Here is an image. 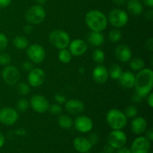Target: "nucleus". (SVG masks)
I'll return each instance as SVG.
<instances>
[{
	"instance_id": "nucleus-1",
	"label": "nucleus",
	"mask_w": 153,
	"mask_h": 153,
	"mask_svg": "<svg viewBox=\"0 0 153 153\" xmlns=\"http://www.w3.org/2000/svg\"><path fill=\"white\" fill-rule=\"evenodd\" d=\"M153 87V71L150 68H143L135 76V93L144 98L152 92Z\"/></svg>"
},
{
	"instance_id": "nucleus-2",
	"label": "nucleus",
	"mask_w": 153,
	"mask_h": 153,
	"mask_svg": "<svg viewBox=\"0 0 153 153\" xmlns=\"http://www.w3.org/2000/svg\"><path fill=\"white\" fill-rule=\"evenodd\" d=\"M85 23L93 31H102L108 24L107 16L98 10H91L85 15Z\"/></svg>"
},
{
	"instance_id": "nucleus-3",
	"label": "nucleus",
	"mask_w": 153,
	"mask_h": 153,
	"mask_svg": "<svg viewBox=\"0 0 153 153\" xmlns=\"http://www.w3.org/2000/svg\"><path fill=\"white\" fill-rule=\"evenodd\" d=\"M128 119L124 112L117 108H112L106 114V122L111 129L122 130L127 125Z\"/></svg>"
},
{
	"instance_id": "nucleus-4",
	"label": "nucleus",
	"mask_w": 153,
	"mask_h": 153,
	"mask_svg": "<svg viewBox=\"0 0 153 153\" xmlns=\"http://www.w3.org/2000/svg\"><path fill=\"white\" fill-rule=\"evenodd\" d=\"M49 40L51 44L58 49L68 47L70 41V36L67 31L63 30H54L49 34Z\"/></svg>"
},
{
	"instance_id": "nucleus-5",
	"label": "nucleus",
	"mask_w": 153,
	"mask_h": 153,
	"mask_svg": "<svg viewBox=\"0 0 153 153\" xmlns=\"http://www.w3.org/2000/svg\"><path fill=\"white\" fill-rule=\"evenodd\" d=\"M46 10L41 4H35L27 10L25 13V19L28 24L39 25L44 21L46 18Z\"/></svg>"
},
{
	"instance_id": "nucleus-6",
	"label": "nucleus",
	"mask_w": 153,
	"mask_h": 153,
	"mask_svg": "<svg viewBox=\"0 0 153 153\" xmlns=\"http://www.w3.org/2000/svg\"><path fill=\"white\" fill-rule=\"evenodd\" d=\"M107 19L108 22L115 28H121L128 23V15L122 9L114 8L109 12Z\"/></svg>"
},
{
	"instance_id": "nucleus-7",
	"label": "nucleus",
	"mask_w": 153,
	"mask_h": 153,
	"mask_svg": "<svg viewBox=\"0 0 153 153\" xmlns=\"http://www.w3.org/2000/svg\"><path fill=\"white\" fill-rule=\"evenodd\" d=\"M26 49L27 57L33 64H38L44 61L46 58V51L41 45H30Z\"/></svg>"
},
{
	"instance_id": "nucleus-8",
	"label": "nucleus",
	"mask_w": 153,
	"mask_h": 153,
	"mask_svg": "<svg viewBox=\"0 0 153 153\" xmlns=\"http://www.w3.org/2000/svg\"><path fill=\"white\" fill-rule=\"evenodd\" d=\"M1 76L7 85H14L19 82L20 79V72L16 67L7 65L3 68Z\"/></svg>"
},
{
	"instance_id": "nucleus-9",
	"label": "nucleus",
	"mask_w": 153,
	"mask_h": 153,
	"mask_svg": "<svg viewBox=\"0 0 153 153\" xmlns=\"http://www.w3.org/2000/svg\"><path fill=\"white\" fill-rule=\"evenodd\" d=\"M127 141L126 134L122 130H113L108 136V143L114 149H119L126 145Z\"/></svg>"
},
{
	"instance_id": "nucleus-10",
	"label": "nucleus",
	"mask_w": 153,
	"mask_h": 153,
	"mask_svg": "<svg viewBox=\"0 0 153 153\" xmlns=\"http://www.w3.org/2000/svg\"><path fill=\"white\" fill-rule=\"evenodd\" d=\"M19 114L13 108H4L0 110V123L7 126H13L17 122Z\"/></svg>"
},
{
	"instance_id": "nucleus-11",
	"label": "nucleus",
	"mask_w": 153,
	"mask_h": 153,
	"mask_svg": "<svg viewBox=\"0 0 153 153\" xmlns=\"http://www.w3.org/2000/svg\"><path fill=\"white\" fill-rule=\"evenodd\" d=\"M29 105L37 113L43 114L48 111L49 103L46 97L42 95L36 94L31 97L29 102Z\"/></svg>"
},
{
	"instance_id": "nucleus-12",
	"label": "nucleus",
	"mask_w": 153,
	"mask_h": 153,
	"mask_svg": "<svg viewBox=\"0 0 153 153\" xmlns=\"http://www.w3.org/2000/svg\"><path fill=\"white\" fill-rule=\"evenodd\" d=\"M46 79L45 72L41 68H33L30 72H28V82L30 86L33 88H37L43 85Z\"/></svg>"
},
{
	"instance_id": "nucleus-13",
	"label": "nucleus",
	"mask_w": 153,
	"mask_h": 153,
	"mask_svg": "<svg viewBox=\"0 0 153 153\" xmlns=\"http://www.w3.org/2000/svg\"><path fill=\"white\" fill-rule=\"evenodd\" d=\"M151 147V141L144 136H140L134 139L131 145V153H149Z\"/></svg>"
},
{
	"instance_id": "nucleus-14",
	"label": "nucleus",
	"mask_w": 153,
	"mask_h": 153,
	"mask_svg": "<svg viewBox=\"0 0 153 153\" xmlns=\"http://www.w3.org/2000/svg\"><path fill=\"white\" fill-rule=\"evenodd\" d=\"M73 126L79 132L88 133L93 129L94 123L89 117L85 115H79L73 121Z\"/></svg>"
},
{
	"instance_id": "nucleus-15",
	"label": "nucleus",
	"mask_w": 153,
	"mask_h": 153,
	"mask_svg": "<svg viewBox=\"0 0 153 153\" xmlns=\"http://www.w3.org/2000/svg\"><path fill=\"white\" fill-rule=\"evenodd\" d=\"M69 51L73 56H81L83 55L88 51V43L85 40L82 39H75L70 41L68 46Z\"/></svg>"
},
{
	"instance_id": "nucleus-16",
	"label": "nucleus",
	"mask_w": 153,
	"mask_h": 153,
	"mask_svg": "<svg viewBox=\"0 0 153 153\" xmlns=\"http://www.w3.org/2000/svg\"><path fill=\"white\" fill-rule=\"evenodd\" d=\"M65 108L70 114L79 115L85 111V105L80 100L72 99L66 101Z\"/></svg>"
},
{
	"instance_id": "nucleus-17",
	"label": "nucleus",
	"mask_w": 153,
	"mask_h": 153,
	"mask_svg": "<svg viewBox=\"0 0 153 153\" xmlns=\"http://www.w3.org/2000/svg\"><path fill=\"white\" fill-rule=\"evenodd\" d=\"M93 79L97 84L102 85L107 82L108 79V71L105 66L99 64L94 69L92 73Z\"/></svg>"
},
{
	"instance_id": "nucleus-18",
	"label": "nucleus",
	"mask_w": 153,
	"mask_h": 153,
	"mask_svg": "<svg viewBox=\"0 0 153 153\" xmlns=\"http://www.w3.org/2000/svg\"><path fill=\"white\" fill-rule=\"evenodd\" d=\"M114 54L116 58L122 63H127L132 57V52L131 49L126 45L121 44L115 48Z\"/></svg>"
},
{
	"instance_id": "nucleus-19",
	"label": "nucleus",
	"mask_w": 153,
	"mask_h": 153,
	"mask_svg": "<svg viewBox=\"0 0 153 153\" xmlns=\"http://www.w3.org/2000/svg\"><path fill=\"white\" fill-rule=\"evenodd\" d=\"M148 127L147 121L143 117H135L131 123V129L134 134L140 135L146 131Z\"/></svg>"
},
{
	"instance_id": "nucleus-20",
	"label": "nucleus",
	"mask_w": 153,
	"mask_h": 153,
	"mask_svg": "<svg viewBox=\"0 0 153 153\" xmlns=\"http://www.w3.org/2000/svg\"><path fill=\"white\" fill-rule=\"evenodd\" d=\"M73 147L80 153L88 152L93 147V145L88 138L85 137H78L73 140Z\"/></svg>"
},
{
	"instance_id": "nucleus-21",
	"label": "nucleus",
	"mask_w": 153,
	"mask_h": 153,
	"mask_svg": "<svg viewBox=\"0 0 153 153\" xmlns=\"http://www.w3.org/2000/svg\"><path fill=\"white\" fill-rule=\"evenodd\" d=\"M119 83L123 88L126 89H131L134 86V81H135V76L133 73L130 71L123 72L120 77L118 79Z\"/></svg>"
},
{
	"instance_id": "nucleus-22",
	"label": "nucleus",
	"mask_w": 153,
	"mask_h": 153,
	"mask_svg": "<svg viewBox=\"0 0 153 153\" xmlns=\"http://www.w3.org/2000/svg\"><path fill=\"white\" fill-rule=\"evenodd\" d=\"M127 10L133 16H140L143 10V4L140 0H128L126 1Z\"/></svg>"
},
{
	"instance_id": "nucleus-23",
	"label": "nucleus",
	"mask_w": 153,
	"mask_h": 153,
	"mask_svg": "<svg viewBox=\"0 0 153 153\" xmlns=\"http://www.w3.org/2000/svg\"><path fill=\"white\" fill-rule=\"evenodd\" d=\"M88 42L90 45L94 47H100L104 43L105 37L102 31H93L88 34Z\"/></svg>"
},
{
	"instance_id": "nucleus-24",
	"label": "nucleus",
	"mask_w": 153,
	"mask_h": 153,
	"mask_svg": "<svg viewBox=\"0 0 153 153\" xmlns=\"http://www.w3.org/2000/svg\"><path fill=\"white\" fill-rule=\"evenodd\" d=\"M58 124L62 128L68 129L73 126V121L68 115L61 114L58 118Z\"/></svg>"
},
{
	"instance_id": "nucleus-25",
	"label": "nucleus",
	"mask_w": 153,
	"mask_h": 153,
	"mask_svg": "<svg viewBox=\"0 0 153 153\" xmlns=\"http://www.w3.org/2000/svg\"><path fill=\"white\" fill-rule=\"evenodd\" d=\"M13 44L16 49H25L28 46V39L25 36H16L13 40Z\"/></svg>"
},
{
	"instance_id": "nucleus-26",
	"label": "nucleus",
	"mask_w": 153,
	"mask_h": 153,
	"mask_svg": "<svg viewBox=\"0 0 153 153\" xmlns=\"http://www.w3.org/2000/svg\"><path fill=\"white\" fill-rule=\"evenodd\" d=\"M129 67L133 71L138 72L144 68L145 62L140 58H131V60L129 61Z\"/></svg>"
},
{
	"instance_id": "nucleus-27",
	"label": "nucleus",
	"mask_w": 153,
	"mask_h": 153,
	"mask_svg": "<svg viewBox=\"0 0 153 153\" xmlns=\"http://www.w3.org/2000/svg\"><path fill=\"white\" fill-rule=\"evenodd\" d=\"M108 71V76L114 80H118L123 73L122 68L117 64H113L111 65Z\"/></svg>"
},
{
	"instance_id": "nucleus-28",
	"label": "nucleus",
	"mask_w": 153,
	"mask_h": 153,
	"mask_svg": "<svg viewBox=\"0 0 153 153\" xmlns=\"http://www.w3.org/2000/svg\"><path fill=\"white\" fill-rule=\"evenodd\" d=\"M72 54L70 53V52L69 51V49H60L59 52H58V59L63 64H68L72 60Z\"/></svg>"
},
{
	"instance_id": "nucleus-29",
	"label": "nucleus",
	"mask_w": 153,
	"mask_h": 153,
	"mask_svg": "<svg viewBox=\"0 0 153 153\" xmlns=\"http://www.w3.org/2000/svg\"><path fill=\"white\" fill-rule=\"evenodd\" d=\"M92 58L97 64H101L105 61V55L101 49H95L92 52Z\"/></svg>"
},
{
	"instance_id": "nucleus-30",
	"label": "nucleus",
	"mask_w": 153,
	"mask_h": 153,
	"mask_svg": "<svg viewBox=\"0 0 153 153\" xmlns=\"http://www.w3.org/2000/svg\"><path fill=\"white\" fill-rule=\"evenodd\" d=\"M122 38V32L119 28H114L109 32L108 40L111 43H118Z\"/></svg>"
},
{
	"instance_id": "nucleus-31",
	"label": "nucleus",
	"mask_w": 153,
	"mask_h": 153,
	"mask_svg": "<svg viewBox=\"0 0 153 153\" xmlns=\"http://www.w3.org/2000/svg\"><path fill=\"white\" fill-rule=\"evenodd\" d=\"M16 92L21 96H26L30 92V87L25 82H19L16 84Z\"/></svg>"
},
{
	"instance_id": "nucleus-32",
	"label": "nucleus",
	"mask_w": 153,
	"mask_h": 153,
	"mask_svg": "<svg viewBox=\"0 0 153 153\" xmlns=\"http://www.w3.org/2000/svg\"><path fill=\"white\" fill-rule=\"evenodd\" d=\"M29 102L26 99H19L16 102V111L19 112H25L29 108Z\"/></svg>"
},
{
	"instance_id": "nucleus-33",
	"label": "nucleus",
	"mask_w": 153,
	"mask_h": 153,
	"mask_svg": "<svg viewBox=\"0 0 153 153\" xmlns=\"http://www.w3.org/2000/svg\"><path fill=\"white\" fill-rule=\"evenodd\" d=\"M137 112H138V111H137V108L135 106L129 105L126 108L124 114H125L127 119H128V118L129 119H133V118H134L137 116Z\"/></svg>"
},
{
	"instance_id": "nucleus-34",
	"label": "nucleus",
	"mask_w": 153,
	"mask_h": 153,
	"mask_svg": "<svg viewBox=\"0 0 153 153\" xmlns=\"http://www.w3.org/2000/svg\"><path fill=\"white\" fill-rule=\"evenodd\" d=\"M62 107L60 105V104H58V103L49 105V108H48L49 113L53 115H60L62 113Z\"/></svg>"
},
{
	"instance_id": "nucleus-35",
	"label": "nucleus",
	"mask_w": 153,
	"mask_h": 153,
	"mask_svg": "<svg viewBox=\"0 0 153 153\" xmlns=\"http://www.w3.org/2000/svg\"><path fill=\"white\" fill-rule=\"evenodd\" d=\"M11 62V57L9 54L6 52H1L0 53V65L5 66L9 65Z\"/></svg>"
},
{
	"instance_id": "nucleus-36",
	"label": "nucleus",
	"mask_w": 153,
	"mask_h": 153,
	"mask_svg": "<svg viewBox=\"0 0 153 153\" xmlns=\"http://www.w3.org/2000/svg\"><path fill=\"white\" fill-rule=\"evenodd\" d=\"M8 40L4 33L0 32V52H2L7 48Z\"/></svg>"
},
{
	"instance_id": "nucleus-37",
	"label": "nucleus",
	"mask_w": 153,
	"mask_h": 153,
	"mask_svg": "<svg viewBox=\"0 0 153 153\" xmlns=\"http://www.w3.org/2000/svg\"><path fill=\"white\" fill-rule=\"evenodd\" d=\"M21 68L25 72H30L34 68V64L31 61H23L21 64Z\"/></svg>"
},
{
	"instance_id": "nucleus-38",
	"label": "nucleus",
	"mask_w": 153,
	"mask_h": 153,
	"mask_svg": "<svg viewBox=\"0 0 153 153\" xmlns=\"http://www.w3.org/2000/svg\"><path fill=\"white\" fill-rule=\"evenodd\" d=\"M88 140H89V141L91 142V144H92L93 146H94V145H96L99 142V140H100V137H99V135L97 134V133L93 132L89 135V138H88Z\"/></svg>"
},
{
	"instance_id": "nucleus-39",
	"label": "nucleus",
	"mask_w": 153,
	"mask_h": 153,
	"mask_svg": "<svg viewBox=\"0 0 153 153\" xmlns=\"http://www.w3.org/2000/svg\"><path fill=\"white\" fill-rule=\"evenodd\" d=\"M55 100L58 104H64L67 101V98L65 96L62 95V94H57L55 96Z\"/></svg>"
},
{
	"instance_id": "nucleus-40",
	"label": "nucleus",
	"mask_w": 153,
	"mask_h": 153,
	"mask_svg": "<svg viewBox=\"0 0 153 153\" xmlns=\"http://www.w3.org/2000/svg\"><path fill=\"white\" fill-rule=\"evenodd\" d=\"M145 48H146L147 50L152 52L153 50V38L152 37H149L145 42Z\"/></svg>"
},
{
	"instance_id": "nucleus-41",
	"label": "nucleus",
	"mask_w": 153,
	"mask_h": 153,
	"mask_svg": "<svg viewBox=\"0 0 153 153\" xmlns=\"http://www.w3.org/2000/svg\"><path fill=\"white\" fill-rule=\"evenodd\" d=\"M33 31H34V29H33L32 25H31V24H27L23 27V31L25 34H31L33 32Z\"/></svg>"
},
{
	"instance_id": "nucleus-42",
	"label": "nucleus",
	"mask_w": 153,
	"mask_h": 153,
	"mask_svg": "<svg viewBox=\"0 0 153 153\" xmlns=\"http://www.w3.org/2000/svg\"><path fill=\"white\" fill-rule=\"evenodd\" d=\"M147 104L149 106L150 108L153 107V94L152 92H151L150 94H148L147 96Z\"/></svg>"
},
{
	"instance_id": "nucleus-43",
	"label": "nucleus",
	"mask_w": 153,
	"mask_h": 153,
	"mask_svg": "<svg viewBox=\"0 0 153 153\" xmlns=\"http://www.w3.org/2000/svg\"><path fill=\"white\" fill-rule=\"evenodd\" d=\"M146 137L149 140V141H152L153 140V130L152 128H149L147 130L146 133Z\"/></svg>"
},
{
	"instance_id": "nucleus-44",
	"label": "nucleus",
	"mask_w": 153,
	"mask_h": 153,
	"mask_svg": "<svg viewBox=\"0 0 153 153\" xmlns=\"http://www.w3.org/2000/svg\"><path fill=\"white\" fill-rule=\"evenodd\" d=\"M11 2V0H0V8L6 7Z\"/></svg>"
},
{
	"instance_id": "nucleus-45",
	"label": "nucleus",
	"mask_w": 153,
	"mask_h": 153,
	"mask_svg": "<svg viewBox=\"0 0 153 153\" xmlns=\"http://www.w3.org/2000/svg\"><path fill=\"white\" fill-rule=\"evenodd\" d=\"M142 99L143 98L140 96H139L137 94H136V93H134V95L132 96V101L135 103H138L140 102H141Z\"/></svg>"
},
{
	"instance_id": "nucleus-46",
	"label": "nucleus",
	"mask_w": 153,
	"mask_h": 153,
	"mask_svg": "<svg viewBox=\"0 0 153 153\" xmlns=\"http://www.w3.org/2000/svg\"><path fill=\"white\" fill-rule=\"evenodd\" d=\"M117 153H131V150H130V149H128V148L123 146V147L117 149Z\"/></svg>"
},
{
	"instance_id": "nucleus-47",
	"label": "nucleus",
	"mask_w": 153,
	"mask_h": 153,
	"mask_svg": "<svg viewBox=\"0 0 153 153\" xmlns=\"http://www.w3.org/2000/svg\"><path fill=\"white\" fill-rule=\"evenodd\" d=\"M26 130L25 128H18L16 131V134H17L18 136H25L26 135Z\"/></svg>"
},
{
	"instance_id": "nucleus-48",
	"label": "nucleus",
	"mask_w": 153,
	"mask_h": 153,
	"mask_svg": "<svg viewBox=\"0 0 153 153\" xmlns=\"http://www.w3.org/2000/svg\"><path fill=\"white\" fill-rule=\"evenodd\" d=\"M114 149L112 146H111L110 145L108 144L107 146H104V152L105 153H114Z\"/></svg>"
},
{
	"instance_id": "nucleus-49",
	"label": "nucleus",
	"mask_w": 153,
	"mask_h": 153,
	"mask_svg": "<svg viewBox=\"0 0 153 153\" xmlns=\"http://www.w3.org/2000/svg\"><path fill=\"white\" fill-rule=\"evenodd\" d=\"M114 4H117V5H123L126 3V0H112Z\"/></svg>"
},
{
	"instance_id": "nucleus-50",
	"label": "nucleus",
	"mask_w": 153,
	"mask_h": 153,
	"mask_svg": "<svg viewBox=\"0 0 153 153\" xmlns=\"http://www.w3.org/2000/svg\"><path fill=\"white\" fill-rule=\"evenodd\" d=\"M143 2L146 7H153V0H143Z\"/></svg>"
},
{
	"instance_id": "nucleus-51",
	"label": "nucleus",
	"mask_w": 153,
	"mask_h": 153,
	"mask_svg": "<svg viewBox=\"0 0 153 153\" xmlns=\"http://www.w3.org/2000/svg\"><path fill=\"white\" fill-rule=\"evenodd\" d=\"M4 142H5L4 136L3 135V134H1V133L0 132V148H1L3 146H4Z\"/></svg>"
},
{
	"instance_id": "nucleus-52",
	"label": "nucleus",
	"mask_w": 153,
	"mask_h": 153,
	"mask_svg": "<svg viewBox=\"0 0 153 153\" xmlns=\"http://www.w3.org/2000/svg\"><path fill=\"white\" fill-rule=\"evenodd\" d=\"M146 17L148 18V19H152V16H153V13H152V10H149V11L146 13Z\"/></svg>"
},
{
	"instance_id": "nucleus-53",
	"label": "nucleus",
	"mask_w": 153,
	"mask_h": 153,
	"mask_svg": "<svg viewBox=\"0 0 153 153\" xmlns=\"http://www.w3.org/2000/svg\"><path fill=\"white\" fill-rule=\"evenodd\" d=\"M36 1H37V2L39 4H43L46 2L47 0H36Z\"/></svg>"
},
{
	"instance_id": "nucleus-54",
	"label": "nucleus",
	"mask_w": 153,
	"mask_h": 153,
	"mask_svg": "<svg viewBox=\"0 0 153 153\" xmlns=\"http://www.w3.org/2000/svg\"><path fill=\"white\" fill-rule=\"evenodd\" d=\"M99 153H105V152H99Z\"/></svg>"
},
{
	"instance_id": "nucleus-55",
	"label": "nucleus",
	"mask_w": 153,
	"mask_h": 153,
	"mask_svg": "<svg viewBox=\"0 0 153 153\" xmlns=\"http://www.w3.org/2000/svg\"><path fill=\"white\" fill-rule=\"evenodd\" d=\"M85 153H90V152H85Z\"/></svg>"
}]
</instances>
